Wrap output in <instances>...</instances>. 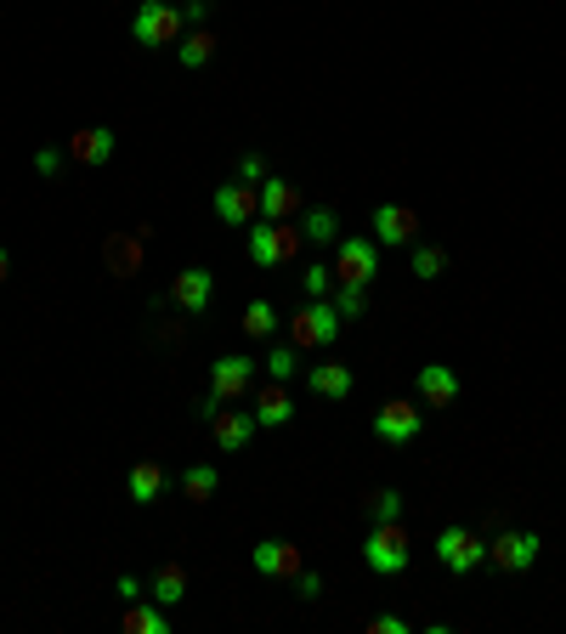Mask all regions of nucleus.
I'll list each match as a JSON object with an SVG mask.
<instances>
[{"instance_id": "nucleus-1", "label": "nucleus", "mask_w": 566, "mask_h": 634, "mask_svg": "<svg viewBox=\"0 0 566 634\" xmlns=\"http://www.w3.org/2000/svg\"><path fill=\"white\" fill-rule=\"evenodd\" d=\"M181 29H187V18H181L176 0H142V12L130 18V40L148 45V52H159V45H176Z\"/></svg>"}, {"instance_id": "nucleus-2", "label": "nucleus", "mask_w": 566, "mask_h": 634, "mask_svg": "<svg viewBox=\"0 0 566 634\" xmlns=\"http://www.w3.org/2000/svg\"><path fill=\"white\" fill-rule=\"evenodd\" d=\"M363 561H368L374 572H386V578L408 572V561H413V550H408V532H402L397 521H368V539H363Z\"/></svg>"}, {"instance_id": "nucleus-3", "label": "nucleus", "mask_w": 566, "mask_h": 634, "mask_svg": "<svg viewBox=\"0 0 566 634\" xmlns=\"http://www.w3.org/2000/svg\"><path fill=\"white\" fill-rule=\"evenodd\" d=\"M340 312H335V301H306L295 318H290V340H295V346H335V340H340Z\"/></svg>"}, {"instance_id": "nucleus-4", "label": "nucleus", "mask_w": 566, "mask_h": 634, "mask_svg": "<svg viewBox=\"0 0 566 634\" xmlns=\"http://www.w3.org/2000/svg\"><path fill=\"white\" fill-rule=\"evenodd\" d=\"M374 278H380V243L340 232V243H335V283H374Z\"/></svg>"}, {"instance_id": "nucleus-5", "label": "nucleus", "mask_w": 566, "mask_h": 634, "mask_svg": "<svg viewBox=\"0 0 566 634\" xmlns=\"http://www.w3.org/2000/svg\"><path fill=\"white\" fill-rule=\"evenodd\" d=\"M301 250V232L295 227H283V221H250V261L255 267H283V261H290Z\"/></svg>"}, {"instance_id": "nucleus-6", "label": "nucleus", "mask_w": 566, "mask_h": 634, "mask_svg": "<svg viewBox=\"0 0 566 634\" xmlns=\"http://www.w3.org/2000/svg\"><path fill=\"white\" fill-rule=\"evenodd\" d=\"M437 561H442L453 578H464V572H476V567L488 561V544L476 539V532H464V527H442V532H437Z\"/></svg>"}, {"instance_id": "nucleus-7", "label": "nucleus", "mask_w": 566, "mask_h": 634, "mask_svg": "<svg viewBox=\"0 0 566 634\" xmlns=\"http://www.w3.org/2000/svg\"><path fill=\"white\" fill-rule=\"evenodd\" d=\"M250 385H255V363H250L244 352L210 363V397H216V403H244Z\"/></svg>"}, {"instance_id": "nucleus-8", "label": "nucleus", "mask_w": 566, "mask_h": 634, "mask_svg": "<svg viewBox=\"0 0 566 634\" xmlns=\"http://www.w3.org/2000/svg\"><path fill=\"white\" fill-rule=\"evenodd\" d=\"M538 550H544V539H538V532L515 527V532H499V539L488 544V561H499L504 572H533Z\"/></svg>"}, {"instance_id": "nucleus-9", "label": "nucleus", "mask_w": 566, "mask_h": 634, "mask_svg": "<svg viewBox=\"0 0 566 634\" xmlns=\"http://www.w3.org/2000/svg\"><path fill=\"white\" fill-rule=\"evenodd\" d=\"M210 301H216V272L210 267H181L176 283H170V306H181L187 318H199Z\"/></svg>"}, {"instance_id": "nucleus-10", "label": "nucleus", "mask_w": 566, "mask_h": 634, "mask_svg": "<svg viewBox=\"0 0 566 634\" xmlns=\"http://www.w3.org/2000/svg\"><path fill=\"white\" fill-rule=\"evenodd\" d=\"M419 425H424L419 403H402V397H397V403H386V408H374V436H380V443H391V448L413 443Z\"/></svg>"}, {"instance_id": "nucleus-11", "label": "nucleus", "mask_w": 566, "mask_h": 634, "mask_svg": "<svg viewBox=\"0 0 566 634\" xmlns=\"http://www.w3.org/2000/svg\"><path fill=\"white\" fill-rule=\"evenodd\" d=\"M210 210H216L227 227H250V221L261 216V205H255V187H250V181H221V187L210 193Z\"/></svg>"}, {"instance_id": "nucleus-12", "label": "nucleus", "mask_w": 566, "mask_h": 634, "mask_svg": "<svg viewBox=\"0 0 566 634\" xmlns=\"http://www.w3.org/2000/svg\"><path fill=\"white\" fill-rule=\"evenodd\" d=\"M250 567H255L261 578H283V583H290V578L301 572V544H290V539H261V544L250 550Z\"/></svg>"}, {"instance_id": "nucleus-13", "label": "nucleus", "mask_w": 566, "mask_h": 634, "mask_svg": "<svg viewBox=\"0 0 566 634\" xmlns=\"http://www.w3.org/2000/svg\"><path fill=\"white\" fill-rule=\"evenodd\" d=\"M210 430H216V448L221 454H244L250 443H255V414H244V408H221L216 419H210Z\"/></svg>"}, {"instance_id": "nucleus-14", "label": "nucleus", "mask_w": 566, "mask_h": 634, "mask_svg": "<svg viewBox=\"0 0 566 634\" xmlns=\"http://www.w3.org/2000/svg\"><path fill=\"white\" fill-rule=\"evenodd\" d=\"M419 238V216L408 205H374V243H413Z\"/></svg>"}, {"instance_id": "nucleus-15", "label": "nucleus", "mask_w": 566, "mask_h": 634, "mask_svg": "<svg viewBox=\"0 0 566 634\" xmlns=\"http://www.w3.org/2000/svg\"><path fill=\"white\" fill-rule=\"evenodd\" d=\"M255 205H261V221H290L301 210V187L295 181H283V176H266L255 187Z\"/></svg>"}, {"instance_id": "nucleus-16", "label": "nucleus", "mask_w": 566, "mask_h": 634, "mask_svg": "<svg viewBox=\"0 0 566 634\" xmlns=\"http://www.w3.org/2000/svg\"><path fill=\"white\" fill-rule=\"evenodd\" d=\"M142 243H148V227H136V232H114L103 243V261L114 278H136L142 272Z\"/></svg>"}, {"instance_id": "nucleus-17", "label": "nucleus", "mask_w": 566, "mask_h": 634, "mask_svg": "<svg viewBox=\"0 0 566 634\" xmlns=\"http://www.w3.org/2000/svg\"><path fill=\"white\" fill-rule=\"evenodd\" d=\"M419 403L424 408H453L459 403V374L448 363H424L419 368Z\"/></svg>"}, {"instance_id": "nucleus-18", "label": "nucleus", "mask_w": 566, "mask_h": 634, "mask_svg": "<svg viewBox=\"0 0 566 634\" xmlns=\"http://www.w3.org/2000/svg\"><path fill=\"white\" fill-rule=\"evenodd\" d=\"M290 419H295V397H290V385H283V380L261 385V392H255V425H261V430H277V425H290Z\"/></svg>"}, {"instance_id": "nucleus-19", "label": "nucleus", "mask_w": 566, "mask_h": 634, "mask_svg": "<svg viewBox=\"0 0 566 634\" xmlns=\"http://www.w3.org/2000/svg\"><path fill=\"white\" fill-rule=\"evenodd\" d=\"M69 159H80V165H108V159H114V131H108V125L74 131V136H69Z\"/></svg>"}, {"instance_id": "nucleus-20", "label": "nucleus", "mask_w": 566, "mask_h": 634, "mask_svg": "<svg viewBox=\"0 0 566 634\" xmlns=\"http://www.w3.org/2000/svg\"><path fill=\"white\" fill-rule=\"evenodd\" d=\"M306 385L317 397H328V403H340V397H352V385H357V374L346 368V363H312L306 368Z\"/></svg>"}, {"instance_id": "nucleus-21", "label": "nucleus", "mask_w": 566, "mask_h": 634, "mask_svg": "<svg viewBox=\"0 0 566 634\" xmlns=\"http://www.w3.org/2000/svg\"><path fill=\"white\" fill-rule=\"evenodd\" d=\"M165 487H170V476H165V465H130V476H125V493H130V505H159L165 499Z\"/></svg>"}, {"instance_id": "nucleus-22", "label": "nucleus", "mask_w": 566, "mask_h": 634, "mask_svg": "<svg viewBox=\"0 0 566 634\" xmlns=\"http://www.w3.org/2000/svg\"><path fill=\"white\" fill-rule=\"evenodd\" d=\"M301 238H306V243H340V216L328 210V205L301 210Z\"/></svg>"}, {"instance_id": "nucleus-23", "label": "nucleus", "mask_w": 566, "mask_h": 634, "mask_svg": "<svg viewBox=\"0 0 566 634\" xmlns=\"http://www.w3.org/2000/svg\"><path fill=\"white\" fill-rule=\"evenodd\" d=\"M181 493L193 499V505H210V499L221 493V470H216V465H187V470H181Z\"/></svg>"}, {"instance_id": "nucleus-24", "label": "nucleus", "mask_w": 566, "mask_h": 634, "mask_svg": "<svg viewBox=\"0 0 566 634\" xmlns=\"http://www.w3.org/2000/svg\"><path fill=\"white\" fill-rule=\"evenodd\" d=\"M148 595L159 601V606H181L187 601V572L170 561V567H159L154 578H148Z\"/></svg>"}, {"instance_id": "nucleus-25", "label": "nucleus", "mask_w": 566, "mask_h": 634, "mask_svg": "<svg viewBox=\"0 0 566 634\" xmlns=\"http://www.w3.org/2000/svg\"><path fill=\"white\" fill-rule=\"evenodd\" d=\"M125 628H130V634H170V617H165V606L148 595V606H142V601H130V612H125Z\"/></svg>"}, {"instance_id": "nucleus-26", "label": "nucleus", "mask_w": 566, "mask_h": 634, "mask_svg": "<svg viewBox=\"0 0 566 634\" xmlns=\"http://www.w3.org/2000/svg\"><path fill=\"white\" fill-rule=\"evenodd\" d=\"M210 58H216V34H210V29L181 34V45H176V63H181V69H205Z\"/></svg>"}, {"instance_id": "nucleus-27", "label": "nucleus", "mask_w": 566, "mask_h": 634, "mask_svg": "<svg viewBox=\"0 0 566 634\" xmlns=\"http://www.w3.org/2000/svg\"><path fill=\"white\" fill-rule=\"evenodd\" d=\"M408 250H413V278H419V283H437V278L448 272V250H437V243H419V238H413Z\"/></svg>"}, {"instance_id": "nucleus-28", "label": "nucleus", "mask_w": 566, "mask_h": 634, "mask_svg": "<svg viewBox=\"0 0 566 634\" xmlns=\"http://www.w3.org/2000/svg\"><path fill=\"white\" fill-rule=\"evenodd\" d=\"M272 329H277V306H272L266 295H255V301L244 306V334H255V340H272Z\"/></svg>"}, {"instance_id": "nucleus-29", "label": "nucleus", "mask_w": 566, "mask_h": 634, "mask_svg": "<svg viewBox=\"0 0 566 634\" xmlns=\"http://www.w3.org/2000/svg\"><path fill=\"white\" fill-rule=\"evenodd\" d=\"M328 301H335L340 318H363L368 312V283H335V289H328Z\"/></svg>"}, {"instance_id": "nucleus-30", "label": "nucleus", "mask_w": 566, "mask_h": 634, "mask_svg": "<svg viewBox=\"0 0 566 634\" xmlns=\"http://www.w3.org/2000/svg\"><path fill=\"white\" fill-rule=\"evenodd\" d=\"M266 374H272V380H283V385H290V380L301 374V346H295V340H290V346L277 340V346L266 352Z\"/></svg>"}, {"instance_id": "nucleus-31", "label": "nucleus", "mask_w": 566, "mask_h": 634, "mask_svg": "<svg viewBox=\"0 0 566 634\" xmlns=\"http://www.w3.org/2000/svg\"><path fill=\"white\" fill-rule=\"evenodd\" d=\"M363 516H368V521H402V493H397V487L368 493V499H363Z\"/></svg>"}, {"instance_id": "nucleus-32", "label": "nucleus", "mask_w": 566, "mask_h": 634, "mask_svg": "<svg viewBox=\"0 0 566 634\" xmlns=\"http://www.w3.org/2000/svg\"><path fill=\"white\" fill-rule=\"evenodd\" d=\"M301 289H306V301H323L328 289H335V267H323V261H312V267L301 272Z\"/></svg>"}, {"instance_id": "nucleus-33", "label": "nucleus", "mask_w": 566, "mask_h": 634, "mask_svg": "<svg viewBox=\"0 0 566 634\" xmlns=\"http://www.w3.org/2000/svg\"><path fill=\"white\" fill-rule=\"evenodd\" d=\"M114 595L130 606V601H142V595H148V583H142L136 572H119V583H114Z\"/></svg>"}, {"instance_id": "nucleus-34", "label": "nucleus", "mask_w": 566, "mask_h": 634, "mask_svg": "<svg viewBox=\"0 0 566 634\" xmlns=\"http://www.w3.org/2000/svg\"><path fill=\"white\" fill-rule=\"evenodd\" d=\"M290 583H295V595H301V601H317V595H323V578H317V572H306V567H301Z\"/></svg>"}, {"instance_id": "nucleus-35", "label": "nucleus", "mask_w": 566, "mask_h": 634, "mask_svg": "<svg viewBox=\"0 0 566 634\" xmlns=\"http://www.w3.org/2000/svg\"><path fill=\"white\" fill-rule=\"evenodd\" d=\"M368 634H408V617H397V612H380V617H368Z\"/></svg>"}, {"instance_id": "nucleus-36", "label": "nucleus", "mask_w": 566, "mask_h": 634, "mask_svg": "<svg viewBox=\"0 0 566 634\" xmlns=\"http://www.w3.org/2000/svg\"><path fill=\"white\" fill-rule=\"evenodd\" d=\"M239 181H266V159L261 154H244L239 159Z\"/></svg>"}, {"instance_id": "nucleus-37", "label": "nucleus", "mask_w": 566, "mask_h": 634, "mask_svg": "<svg viewBox=\"0 0 566 634\" xmlns=\"http://www.w3.org/2000/svg\"><path fill=\"white\" fill-rule=\"evenodd\" d=\"M176 7H181V18L193 23V29H199V23L210 18V0H176Z\"/></svg>"}, {"instance_id": "nucleus-38", "label": "nucleus", "mask_w": 566, "mask_h": 634, "mask_svg": "<svg viewBox=\"0 0 566 634\" xmlns=\"http://www.w3.org/2000/svg\"><path fill=\"white\" fill-rule=\"evenodd\" d=\"M34 170H40V176H57V170H63V154H57V148H40V154H34Z\"/></svg>"}, {"instance_id": "nucleus-39", "label": "nucleus", "mask_w": 566, "mask_h": 634, "mask_svg": "<svg viewBox=\"0 0 566 634\" xmlns=\"http://www.w3.org/2000/svg\"><path fill=\"white\" fill-rule=\"evenodd\" d=\"M7 278H12V250L0 243V283H7Z\"/></svg>"}]
</instances>
